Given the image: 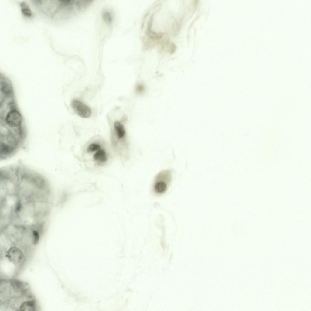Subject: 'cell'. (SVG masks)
<instances>
[{
  "mask_svg": "<svg viewBox=\"0 0 311 311\" xmlns=\"http://www.w3.org/2000/svg\"><path fill=\"white\" fill-rule=\"evenodd\" d=\"M172 179L171 171L169 170L160 172L156 175L153 186L154 192L161 195L167 191Z\"/></svg>",
  "mask_w": 311,
  "mask_h": 311,
  "instance_id": "obj_1",
  "label": "cell"
},
{
  "mask_svg": "<svg viewBox=\"0 0 311 311\" xmlns=\"http://www.w3.org/2000/svg\"><path fill=\"white\" fill-rule=\"evenodd\" d=\"M0 94L2 99L14 97V91L12 82L3 75L0 76Z\"/></svg>",
  "mask_w": 311,
  "mask_h": 311,
  "instance_id": "obj_2",
  "label": "cell"
},
{
  "mask_svg": "<svg viewBox=\"0 0 311 311\" xmlns=\"http://www.w3.org/2000/svg\"><path fill=\"white\" fill-rule=\"evenodd\" d=\"M72 108L79 116L83 118L89 117L91 114V111L89 108L81 101L74 99L71 102Z\"/></svg>",
  "mask_w": 311,
  "mask_h": 311,
  "instance_id": "obj_3",
  "label": "cell"
},
{
  "mask_svg": "<svg viewBox=\"0 0 311 311\" xmlns=\"http://www.w3.org/2000/svg\"><path fill=\"white\" fill-rule=\"evenodd\" d=\"M6 256L10 262L15 265L20 263L24 258L21 250L15 246L12 247L9 249Z\"/></svg>",
  "mask_w": 311,
  "mask_h": 311,
  "instance_id": "obj_4",
  "label": "cell"
},
{
  "mask_svg": "<svg viewBox=\"0 0 311 311\" xmlns=\"http://www.w3.org/2000/svg\"><path fill=\"white\" fill-rule=\"evenodd\" d=\"M114 128L118 139H121L125 135V131L123 125L120 122H116L114 124Z\"/></svg>",
  "mask_w": 311,
  "mask_h": 311,
  "instance_id": "obj_5",
  "label": "cell"
},
{
  "mask_svg": "<svg viewBox=\"0 0 311 311\" xmlns=\"http://www.w3.org/2000/svg\"><path fill=\"white\" fill-rule=\"evenodd\" d=\"M36 308V304L34 300H28L23 302L20 306L21 311H34Z\"/></svg>",
  "mask_w": 311,
  "mask_h": 311,
  "instance_id": "obj_6",
  "label": "cell"
},
{
  "mask_svg": "<svg viewBox=\"0 0 311 311\" xmlns=\"http://www.w3.org/2000/svg\"><path fill=\"white\" fill-rule=\"evenodd\" d=\"M93 158L95 161L102 162H105L107 157L105 151L103 149L99 150L94 155Z\"/></svg>",
  "mask_w": 311,
  "mask_h": 311,
  "instance_id": "obj_7",
  "label": "cell"
},
{
  "mask_svg": "<svg viewBox=\"0 0 311 311\" xmlns=\"http://www.w3.org/2000/svg\"><path fill=\"white\" fill-rule=\"evenodd\" d=\"M21 11L23 15L27 17H30L32 15V12L29 6L25 1L20 3Z\"/></svg>",
  "mask_w": 311,
  "mask_h": 311,
  "instance_id": "obj_8",
  "label": "cell"
},
{
  "mask_svg": "<svg viewBox=\"0 0 311 311\" xmlns=\"http://www.w3.org/2000/svg\"><path fill=\"white\" fill-rule=\"evenodd\" d=\"M102 17L104 21L107 24H110L112 22V16L110 12L108 11L104 12L102 14Z\"/></svg>",
  "mask_w": 311,
  "mask_h": 311,
  "instance_id": "obj_9",
  "label": "cell"
},
{
  "mask_svg": "<svg viewBox=\"0 0 311 311\" xmlns=\"http://www.w3.org/2000/svg\"><path fill=\"white\" fill-rule=\"evenodd\" d=\"M100 146L99 145L95 143L90 144L88 147V149L89 151L91 152H94L98 150L100 148Z\"/></svg>",
  "mask_w": 311,
  "mask_h": 311,
  "instance_id": "obj_10",
  "label": "cell"
}]
</instances>
